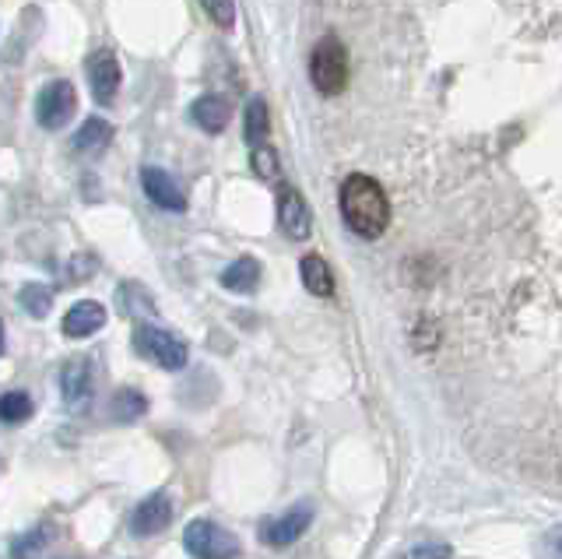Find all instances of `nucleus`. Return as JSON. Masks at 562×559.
Here are the masks:
<instances>
[{
	"mask_svg": "<svg viewBox=\"0 0 562 559\" xmlns=\"http://www.w3.org/2000/svg\"><path fill=\"white\" fill-rule=\"evenodd\" d=\"M341 215L351 233H359L362 239H376L391 222V201L373 177L356 172L341 187Z\"/></svg>",
	"mask_w": 562,
	"mask_h": 559,
	"instance_id": "1",
	"label": "nucleus"
},
{
	"mask_svg": "<svg viewBox=\"0 0 562 559\" xmlns=\"http://www.w3.org/2000/svg\"><path fill=\"white\" fill-rule=\"evenodd\" d=\"M310 81H313V89L324 92V96L345 92V85H348V54L334 36H327L324 43H316L313 57H310Z\"/></svg>",
	"mask_w": 562,
	"mask_h": 559,
	"instance_id": "2",
	"label": "nucleus"
},
{
	"mask_svg": "<svg viewBox=\"0 0 562 559\" xmlns=\"http://www.w3.org/2000/svg\"><path fill=\"white\" fill-rule=\"evenodd\" d=\"M183 546L193 559H236L239 541L233 532H225L215 521H190L183 532Z\"/></svg>",
	"mask_w": 562,
	"mask_h": 559,
	"instance_id": "3",
	"label": "nucleus"
},
{
	"mask_svg": "<svg viewBox=\"0 0 562 559\" xmlns=\"http://www.w3.org/2000/svg\"><path fill=\"white\" fill-rule=\"evenodd\" d=\"M75 110H78V92H75V85L64 78L43 85V92L35 96V120H40V127L46 131L67 127V120L75 116Z\"/></svg>",
	"mask_w": 562,
	"mask_h": 559,
	"instance_id": "4",
	"label": "nucleus"
},
{
	"mask_svg": "<svg viewBox=\"0 0 562 559\" xmlns=\"http://www.w3.org/2000/svg\"><path fill=\"white\" fill-rule=\"evenodd\" d=\"M134 348L140 356H148L151 362L162 366V370H183V366H187V345L176 335H169V331H162V327L140 324L134 331Z\"/></svg>",
	"mask_w": 562,
	"mask_h": 559,
	"instance_id": "5",
	"label": "nucleus"
},
{
	"mask_svg": "<svg viewBox=\"0 0 562 559\" xmlns=\"http://www.w3.org/2000/svg\"><path fill=\"white\" fill-rule=\"evenodd\" d=\"M85 71H88V85H92L95 102L99 107H110L120 92V81H123L116 54H110V49H95V54L85 60Z\"/></svg>",
	"mask_w": 562,
	"mask_h": 559,
	"instance_id": "6",
	"label": "nucleus"
},
{
	"mask_svg": "<svg viewBox=\"0 0 562 559\" xmlns=\"http://www.w3.org/2000/svg\"><path fill=\"white\" fill-rule=\"evenodd\" d=\"M278 222H281V233H285L289 239H310L313 215H310L306 198L299 194L295 187L278 190Z\"/></svg>",
	"mask_w": 562,
	"mask_h": 559,
	"instance_id": "7",
	"label": "nucleus"
},
{
	"mask_svg": "<svg viewBox=\"0 0 562 559\" xmlns=\"http://www.w3.org/2000/svg\"><path fill=\"white\" fill-rule=\"evenodd\" d=\"M60 391H64V405L70 412H85L92 405L95 394V380H92V366L88 359H70L60 370Z\"/></svg>",
	"mask_w": 562,
	"mask_h": 559,
	"instance_id": "8",
	"label": "nucleus"
},
{
	"mask_svg": "<svg viewBox=\"0 0 562 559\" xmlns=\"http://www.w3.org/2000/svg\"><path fill=\"white\" fill-rule=\"evenodd\" d=\"M313 521V506L310 503H299L292 511H285L281 517H268L260 524V538L268 541V546H289V541L303 538L306 528Z\"/></svg>",
	"mask_w": 562,
	"mask_h": 559,
	"instance_id": "9",
	"label": "nucleus"
},
{
	"mask_svg": "<svg viewBox=\"0 0 562 559\" xmlns=\"http://www.w3.org/2000/svg\"><path fill=\"white\" fill-rule=\"evenodd\" d=\"M169 521H172V500H169V493H151L145 503H137V511L131 514V532L137 538H148V535L166 532Z\"/></svg>",
	"mask_w": 562,
	"mask_h": 559,
	"instance_id": "10",
	"label": "nucleus"
},
{
	"mask_svg": "<svg viewBox=\"0 0 562 559\" xmlns=\"http://www.w3.org/2000/svg\"><path fill=\"white\" fill-rule=\"evenodd\" d=\"M140 187H145L148 201H155L158 208H166V212H183V208H187L180 183H176L166 169L145 166V169H140Z\"/></svg>",
	"mask_w": 562,
	"mask_h": 559,
	"instance_id": "11",
	"label": "nucleus"
},
{
	"mask_svg": "<svg viewBox=\"0 0 562 559\" xmlns=\"http://www.w3.org/2000/svg\"><path fill=\"white\" fill-rule=\"evenodd\" d=\"M102 324H105V310L95 300L75 303L64 313V335L67 338H88V335H95Z\"/></svg>",
	"mask_w": 562,
	"mask_h": 559,
	"instance_id": "12",
	"label": "nucleus"
},
{
	"mask_svg": "<svg viewBox=\"0 0 562 559\" xmlns=\"http://www.w3.org/2000/svg\"><path fill=\"white\" fill-rule=\"evenodd\" d=\"M193 124H198L201 131L207 134H222L228 127V116H233V110H228V102L222 96H201L198 102H193Z\"/></svg>",
	"mask_w": 562,
	"mask_h": 559,
	"instance_id": "13",
	"label": "nucleus"
},
{
	"mask_svg": "<svg viewBox=\"0 0 562 559\" xmlns=\"http://www.w3.org/2000/svg\"><path fill=\"white\" fill-rule=\"evenodd\" d=\"M113 142V127L105 124L102 116H88L81 131L75 134V152H85V155H99L105 152V145Z\"/></svg>",
	"mask_w": 562,
	"mask_h": 559,
	"instance_id": "14",
	"label": "nucleus"
},
{
	"mask_svg": "<svg viewBox=\"0 0 562 559\" xmlns=\"http://www.w3.org/2000/svg\"><path fill=\"white\" fill-rule=\"evenodd\" d=\"M257 282H260V265L254 257H239L222 271V286L228 292H254Z\"/></svg>",
	"mask_w": 562,
	"mask_h": 559,
	"instance_id": "15",
	"label": "nucleus"
},
{
	"mask_svg": "<svg viewBox=\"0 0 562 559\" xmlns=\"http://www.w3.org/2000/svg\"><path fill=\"white\" fill-rule=\"evenodd\" d=\"M299 275H303V286L313 295H330L334 292V275H330L327 260L321 254H306L303 265H299Z\"/></svg>",
	"mask_w": 562,
	"mask_h": 559,
	"instance_id": "16",
	"label": "nucleus"
},
{
	"mask_svg": "<svg viewBox=\"0 0 562 559\" xmlns=\"http://www.w3.org/2000/svg\"><path fill=\"white\" fill-rule=\"evenodd\" d=\"M113 418L116 423H134V418H140L148 412V398L140 394V391H131V388H123L116 398H113Z\"/></svg>",
	"mask_w": 562,
	"mask_h": 559,
	"instance_id": "17",
	"label": "nucleus"
},
{
	"mask_svg": "<svg viewBox=\"0 0 562 559\" xmlns=\"http://www.w3.org/2000/svg\"><path fill=\"white\" fill-rule=\"evenodd\" d=\"M263 137H268V102L250 99L246 102V142H250L254 148H260Z\"/></svg>",
	"mask_w": 562,
	"mask_h": 559,
	"instance_id": "18",
	"label": "nucleus"
},
{
	"mask_svg": "<svg viewBox=\"0 0 562 559\" xmlns=\"http://www.w3.org/2000/svg\"><path fill=\"white\" fill-rule=\"evenodd\" d=\"M35 412L32 405V398L25 391H8V394H0V423H25V418Z\"/></svg>",
	"mask_w": 562,
	"mask_h": 559,
	"instance_id": "19",
	"label": "nucleus"
},
{
	"mask_svg": "<svg viewBox=\"0 0 562 559\" xmlns=\"http://www.w3.org/2000/svg\"><path fill=\"white\" fill-rule=\"evenodd\" d=\"M18 303H22L32 313V317H46L49 306H53V292H49V286L29 282L22 292H18Z\"/></svg>",
	"mask_w": 562,
	"mask_h": 559,
	"instance_id": "20",
	"label": "nucleus"
},
{
	"mask_svg": "<svg viewBox=\"0 0 562 559\" xmlns=\"http://www.w3.org/2000/svg\"><path fill=\"white\" fill-rule=\"evenodd\" d=\"M46 535H49V524H43V528H35V532L22 535V538H18L14 546H11V556H14V559H32V556H40V549L49 541Z\"/></svg>",
	"mask_w": 562,
	"mask_h": 559,
	"instance_id": "21",
	"label": "nucleus"
},
{
	"mask_svg": "<svg viewBox=\"0 0 562 559\" xmlns=\"http://www.w3.org/2000/svg\"><path fill=\"white\" fill-rule=\"evenodd\" d=\"M250 166H254V172L260 180H268V183H274L278 180V155H274V148H268V145H260V148H254V155H250Z\"/></svg>",
	"mask_w": 562,
	"mask_h": 559,
	"instance_id": "22",
	"label": "nucleus"
},
{
	"mask_svg": "<svg viewBox=\"0 0 562 559\" xmlns=\"http://www.w3.org/2000/svg\"><path fill=\"white\" fill-rule=\"evenodd\" d=\"M201 8L211 14V22H215L218 29H233L236 25V4L233 0H201Z\"/></svg>",
	"mask_w": 562,
	"mask_h": 559,
	"instance_id": "23",
	"label": "nucleus"
},
{
	"mask_svg": "<svg viewBox=\"0 0 562 559\" xmlns=\"http://www.w3.org/2000/svg\"><path fill=\"white\" fill-rule=\"evenodd\" d=\"M408 559H450V546H443V541H426V546H418L408 552Z\"/></svg>",
	"mask_w": 562,
	"mask_h": 559,
	"instance_id": "24",
	"label": "nucleus"
},
{
	"mask_svg": "<svg viewBox=\"0 0 562 559\" xmlns=\"http://www.w3.org/2000/svg\"><path fill=\"white\" fill-rule=\"evenodd\" d=\"M81 257H85V254H81ZM81 257L75 260V278H81V275H92V271H95V260H88V265H85Z\"/></svg>",
	"mask_w": 562,
	"mask_h": 559,
	"instance_id": "25",
	"label": "nucleus"
},
{
	"mask_svg": "<svg viewBox=\"0 0 562 559\" xmlns=\"http://www.w3.org/2000/svg\"><path fill=\"white\" fill-rule=\"evenodd\" d=\"M0 356H4V324H0Z\"/></svg>",
	"mask_w": 562,
	"mask_h": 559,
	"instance_id": "26",
	"label": "nucleus"
},
{
	"mask_svg": "<svg viewBox=\"0 0 562 559\" xmlns=\"http://www.w3.org/2000/svg\"><path fill=\"white\" fill-rule=\"evenodd\" d=\"M555 552H559V556H562V532H559V535H555Z\"/></svg>",
	"mask_w": 562,
	"mask_h": 559,
	"instance_id": "27",
	"label": "nucleus"
}]
</instances>
